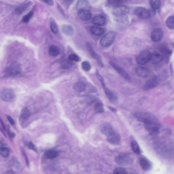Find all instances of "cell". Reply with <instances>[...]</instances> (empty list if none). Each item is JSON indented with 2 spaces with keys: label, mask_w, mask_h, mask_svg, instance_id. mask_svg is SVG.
<instances>
[{
  "label": "cell",
  "mask_w": 174,
  "mask_h": 174,
  "mask_svg": "<svg viewBox=\"0 0 174 174\" xmlns=\"http://www.w3.org/2000/svg\"><path fill=\"white\" fill-rule=\"evenodd\" d=\"M135 117L138 121L146 123L147 122L157 121L156 118L151 113L146 112H139L136 113Z\"/></svg>",
  "instance_id": "obj_1"
},
{
  "label": "cell",
  "mask_w": 174,
  "mask_h": 174,
  "mask_svg": "<svg viewBox=\"0 0 174 174\" xmlns=\"http://www.w3.org/2000/svg\"><path fill=\"white\" fill-rule=\"evenodd\" d=\"M116 34L113 32H109L101 39L100 44L102 47H108L113 43L115 39Z\"/></svg>",
  "instance_id": "obj_2"
},
{
  "label": "cell",
  "mask_w": 174,
  "mask_h": 174,
  "mask_svg": "<svg viewBox=\"0 0 174 174\" xmlns=\"http://www.w3.org/2000/svg\"><path fill=\"white\" fill-rule=\"evenodd\" d=\"M145 127L146 130L152 135H156L158 134L159 127L157 121L147 122L145 123Z\"/></svg>",
  "instance_id": "obj_3"
},
{
  "label": "cell",
  "mask_w": 174,
  "mask_h": 174,
  "mask_svg": "<svg viewBox=\"0 0 174 174\" xmlns=\"http://www.w3.org/2000/svg\"><path fill=\"white\" fill-rule=\"evenodd\" d=\"M151 53L149 51L142 52L136 58V62L140 65H145L150 61Z\"/></svg>",
  "instance_id": "obj_4"
},
{
  "label": "cell",
  "mask_w": 174,
  "mask_h": 174,
  "mask_svg": "<svg viewBox=\"0 0 174 174\" xmlns=\"http://www.w3.org/2000/svg\"><path fill=\"white\" fill-rule=\"evenodd\" d=\"M86 48H87V51L89 53V54L91 55V56L93 57L96 61H97L98 65L101 67H103V63L102 61L101 57H100L99 55L95 52L92 45L89 43H86Z\"/></svg>",
  "instance_id": "obj_5"
},
{
  "label": "cell",
  "mask_w": 174,
  "mask_h": 174,
  "mask_svg": "<svg viewBox=\"0 0 174 174\" xmlns=\"http://www.w3.org/2000/svg\"><path fill=\"white\" fill-rule=\"evenodd\" d=\"M1 98L4 101L11 102L15 99L14 92L10 89H5L1 93Z\"/></svg>",
  "instance_id": "obj_6"
},
{
  "label": "cell",
  "mask_w": 174,
  "mask_h": 174,
  "mask_svg": "<svg viewBox=\"0 0 174 174\" xmlns=\"http://www.w3.org/2000/svg\"><path fill=\"white\" fill-rule=\"evenodd\" d=\"M134 14L138 17L142 19H148L151 16L150 12L146 8L138 7L134 10Z\"/></svg>",
  "instance_id": "obj_7"
},
{
  "label": "cell",
  "mask_w": 174,
  "mask_h": 174,
  "mask_svg": "<svg viewBox=\"0 0 174 174\" xmlns=\"http://www.w3.org/2000/svg\"><path fill=\"white\" fill-rule=\"evenodd\" d=\"M110 64H111V66L113 67V69H115L116 71H117L119 74L121 75L122 77H123L127 81H130L131 79H130L129 75L128 74V73L123 68H122L121 67H120L119 65H118L117 64L113 63V62H111Z\"/></svg>",
  "instance_id": "obj_8"
},
{
  "label": "cell",
  "mask_w": 174,
  "mask_h": 174,
  "mask_svg": "<svg viewBox=\"0 0 174 174\" xmlns=\"http://www.w3.org/2000/svg\"><path fill=\"white\" fill-rule=\"evenodd\" d=\"M129 11V8L125 6H119L116 7L113 11V13L116 16H125Z\"/></svg>",
  "instance_id": "obj_9"
},
{
  "label": "cell",
  "mask_w": 174,
  "mask_h": 174,
  "mask_svg": "<svg viewBox=\"0 0 174 174\" xmlns=\"http://www.w3.org/2000/svg\"><path fill=\"white\" fill-rule=\"evenodd\" d=\"M107 141L109 144L113 145H117L121 142V138L119 134L115 132H113L111 134L107 136Z\"/></svg>",
  "instance_id": "obj_10"
},
{
  "label": "cell",
  "mask_w": 174,
  "mask_h": 174,
  "mask_svg": "<svg viewBox=\"0 0 174 174\" xmlns=\"http://www.w3.org/2000/svg\"><path fill=\"white\" fill-rule=\"evenodd\" d=\"M163 32L160 29H156L152 31L151 35V39L154 42H158L162 39Z\"/></svg>",
  "instance_id": "obj_11"
},
{
  "label": "cell",
  "mask_w": 174,
  "mask_h": 174,
  "mask_svg": "<svg viewBox=\"0 0 174 174\" xmlns=\"http://www.w3.org/2000/svg\"><path fill=\"white\" fill-rule=\"evenodd\" d=\"M100 129L101 132L107 136L115 132L111 125H109V124L104 123L102 124L100 126Z\"/></svg>",
  "instance_id": "obj_12"
},
{
  "label": "cell",
  "mask_w": 174,
  "mask_h": 174,
  "mask_svg": "<svg viewBox=\"0 0 174 174\" xmlns=\"http://www.w3.org/2000/svg\"><path fill=\"white\" fill-rule=\"evenodd\" d=\"M78 16L81 20L87 21L91 19L92 14L90 10H81L78 11Z\"/></svg>",
  "instance_id": "obj_13"
},
{
  "label": "cell",
  "mask_w": 174,
  "mask_h": 174,
  "mask_svg": "<svg viewBox=\"0 0 174 174\" xmlns=\"http://www.w3.org/2000/svg\"><path fill=\"white\" fill-rule=\"evenodd\" d=\"M158 84V78L156 77H154L146 82V84L144 86V89L146 90L152 89L157 86Z\"/></svg>",
  "instance_id": "obj_14"
},
{
  "label": "cell",
  "mask_w": 174,
  "mask_h": 174,
  "mask_svg": "<svg viewBox=\"0 0 174 174\" xmlns=\"http://www.w3.org/2000/svg\"><path fill=\"white\" fill-rule=\"evenodd\" d=\"M162 58L163 57L161 53L158 52H155L154 53H151L150 61L153 64H157L162 61Z\"/></svg>",
  "instance_id": "obj_15"
},
{
  "label": "cell",
  "mask_w": 174,
  "mask_h": 174,
  "mask_svg": "<svg viewBox=\"0 0 174 174\" xmlns=\"http://www.w3.org/2000/svg\"><path fill=\"white\" fill-rule=\"evenodd\" d=\"M115 161L117 164L121 166H124L128 163V157L125 154H120L115 158Z\"/></svg>",
  "instance_id": "obj_16"
},
{
  "label": "cell",
  "mask_w": 174,
  "mask_h": 174,
  "mask_svg": "<svg viewBox=\"0 0 174 174\" xmlns=\"http://www.w3.org/2000/svg\"><path fill=\"white\" fill-rule=\"evenodd\" d=\"M90 6L87 0H79L77 4V8L78 11L81 10H89Z\"/></svg>",
  "instance_id": "obj_17"
},
{
  "label": "cell",
  "mask_w": 174,
  "mask_h": 174,
  "mask_svg": "<svg viewBox=\"0 0 174 174\" xmlns=\"http://www.w3.org/2000/svg\"><path fill=\"white\" fill-rule=\"evenodd\" d=\"M92 22L95 26H101L105 24L106 19L103 15H97L93 18Z\"/></svg>",
  "instance_id": "obj_18"
},
{
  "label": "cell",
  "mask_w": 174,
  "mask_h": 174,
  "mask_svg": "<svg viewBox=\"0 0 174 174\" xmlns=\"http://www.w3.org/2000/svg\"><path fill=\"white\" fill-rule=\"evenodd\" d=\"M90 32L92 34H93L94 35L99 36V35H101L104 33L105 32V29L100 26H95L91 27L90 28Z\"/></svg>",
  "instance_id": "obj_19"
},
{
  "label": "cell",
  "mask_w": 174,
  "mask_h": 174,
  "mask_svg": "<svg viewBox=\"0 0 174 174\" xmlns=\"http://www.w3.org/2000/svg\"><path fill=\"white\" fill-rule=\"evenodd\" d=\"M136 72L138 75L143 77H148L150 74V70L145 67H139L136 69Z\"/></svg>",
  "instance_id": "obj_20"
},
{
  "label": "cell",
  "mask_w": 174,
  "mask_h": 174,
  "mask_svg": "<svg viewBox=\"0 0 174 174\" xmlns=\"http://www.w3.org/2000/svg\"><path fill=\"white\" fill-rule=\"evenodd\" d=\"M8 73L11 75H15L20 73V67L19 65L14 64L8 69Z\"/></svg>",
  "instance_id": "obj_21"
},
{
  "label": "cell",
  "mask_w": 174,
  "mask_h": 174,
  "mask_svg": "<svg viewBox=\"0 0 174 174\" xmlns=\"http://www.w3.org/2000/svg\"><path fill=\"white\" fill-rule=\"evenodd\" d=\"M86 86L83 82H77L73 86V89L78 93H81L85 91Z\"/></svg>",
  "instance_id": "obj_22"
},
{
  "label": "cell",
  "mask_w": 174,
  "mask_h": 174,
  "mask_svg": "<svg viewBox=\"0 0 174 174\" xmlns=\"http://www.w3.org/2000/svg\"><path fill=\"white\" fill-rule=\"evenodd\" d=\"M62 31L67 36H72L74 33V28L69 25H64L62 26Z\"/></svg>",
  "instance_id": "obj_23"
},
{
  "label": "cell",
  "mask_w": 174,
  "mask_h": 174,
  "mask_svg": "<svg viewBox=\"0 0 174 174\" xmlns=\"http://www.w3.org/2000/svg\"><path fill=\"white\" fill-rule=\"evenodd\" d=\"M104 92L106 96L108 97V98L111 101H116L117 100V96L115 94V93H113L112 91L109 90V89L106 88V87L103 88Z\"/></svg>",
  "instance_id": "obj_24"
},
{
  "label": "cell",
  "mask_w": 174,
  "mask_h": 174,
  "mask_svg": "<svg viewBox=\"0 0 174 174\" xmlns=\"http://www.w3.org/2000/svg\"><path fill=\"white\" fill-rule=\"evenodd\" d=\"M141 166L144 170H148L150 168V162L146 158L141 157L140 159Z\"/></svg>",
  "instance_id": "obj_25"
},
{
  "label": "cell",
  "mask_w": 174,
  "mask_h": 174,
  "mask_svg": "<svg viewBox=\"0 0 174 174\" xmlns=\"http://www.w3.org/2000/svg\"><path fill=\"white\" fill-rule=\"evenodd\" d=\"M49 54L52 57H56L60 54L59 47L56 45H52L49 49Z\"/></svg>",
  "instance_id": "obj_26"
},
{
  "label": "cell",
  "mask_w": 174,
  "mask_h": 174,
  "mask_svg": "<svg viewBox=\"0 0 174 174\" xmlns=\"http://www.w3.org/2000/svg\"><path fill=\"white\" fill-rule=\"evenodd\" d=\"M58 155V152L55 150H49L45 153V156L48 159H53L57 157Z\"/></svg>",
  "instance_id": "obj_27"
},
{
  "label": "cell",
  "mask_w": 174,
  "mask_h": 174,
  "mask_svg": "<svg viewBox=\"0 0 174 174\" xmlns=\"http://www.w3.org/2000/svg\"><path fill=\"white\" fill-rule=\"evenodd\" d=\"M30 3H26V4H24L21 6H19L17 8L15 9L14 12L16 14H22V13L26 10L28 7L30 5Z\"/></svg>",
  "instance_id": "obj_28"
},
{
  "label": "cell",
  "mask_w": 174,
  "mask_h": 174,
  "mask_svg": "<svg viewBox=\"0 0 174 174\" xmlns=\"http://www.w3.org/2000/svg\"><path fill=\"white\" fill-rule=\"evenodd\" d=\"M72 65V63L69 60L65 59L61 62V66L62 68L64 69H69Z\"/></svg>",
  "instance_id": "obj_29"
},
{
  "label": "cell",
  "mask_w": 174,
  "mask_h": 174,
  "mask_svg": "<svg viewBox=\"0 0 174 174\" xmlns=\"http://www.w3.org/2000/svg\"><path fill=\"white\" fill-rule=\"evenodd\" d=\"M150 4L152 9L154 11H155L156 10H159L161 6V2L160 0H155V1H153L151 0L150 1Z\"/></svg>",
  "instance_id": "obj_30"
},
{
  "label": "cell",
  "mask_w": 174,
  "mask_h": 174,
  "mask_svg": "<svg viewBox=\"0 0 174 174\" xmlns=\"http://www.w3.org/2000/svg\"><path fill=\"white\" fill-rule=\"evenodd\" d=\"M122 2V0H107V5L110 7H117L120 5Z\"/></svg>",
  "instance_id": "obj_31"
},
{
  "label": "cell",
  "mask_w": 174,
  "mask_h": 174,
  "mask_svg": "<svg viewBox=\"0 0 174 174\" xmlns=\"http://www.w3.org/2000/svg\"><path fill=\"white\" fill-rule=\"evenodd\" d=\"M166 26L170 29H174V16L168 17L166 20Z\"/></svg>",
  "instance_id": "obj_32"
},
{
  "label": "cell",
  "mask_w": 174,
  "mask_h": 174,
  "mask_svg": "<svg viewBox=\"0 0 174 174\" xmlns=\"http://www.w3.org/2000/svg\"><path fill=\"white\" fill-rule=\"evenodd\" d=\"M131 146H132V149L134 153L136 154H140L141 151H140V147H139L137 142L134 141H132L131 144Z\"/></svg>",
  "instance_id": "obj_33"
},
{
  "label": "cell",
  "mask_w": 174,
  "mask_h": 174,
  "mask_svg": "<svg viewBox=\"0 0 174 174\" xmlns=\"http://www.w3.org/2000/svg\"><path fill=\"white\" fill-rule=\"evenodd\" d=\"M95 111L96 113H103L104 110L102 103H98L96 104L95 106Z\"/></svg>",
  "instance_id": "obj_34"
},
{
  "label": "cell",
  "mask_w": 174,
  "mask_h": 174,
  "mask_svg": "<svg viewBox=\"0 0 174 174\" xmlns=\"http://www.w3.org/2000/svg\"><path fill=\"white\" fill-rule=\"evenodd\" d=\"M10 152L8 148L5 147L0 148V155L4 157H7L9 155Z\"/></svg>",
  "instance_id": "obj_35"
},
{
  "label": "cell",
  "mask_w": 174,
  "mask_h": 174,
  "mask_svg": "<svg viewBox=\"0 0 174 174\" xmlns=\"http://www.w3.org/2000/svg\"><path fill=\"white\" fill-rule=\"evenodd\" d=\"M50 28H51V30L52 32L55 34H57L58 33L59 30H58V28L57 26V24L55 22H51V24H50Z\"/></svg>",
  "instance_id": "obj_36"
},
{
  "label": "cell",
  "mask_w": 174,
  "mask_h": 174,
  "mask_svg": "<svg viewBox=\"0 0 174 174\" xmlns=\"http://www.w3.org/2000/svg\"><path fill=\"white\" fill-rule=\"evenodd\" d=\"M30 115V111L28 108L26 107L22 109L21 113V117L23 119H26Z\"/></svg>",
  "instance_id": "obj_37"
},
{
  "label": "cell",
  "mask_w": 174,
  "mask_h": 174,
  "mask_svg": "<svg viewBox=\"0 0 174 174\" xmlns=\"http://www.w3.org/2000/svg\"><path fill=\"white\" fill-rule=\"evenodd\" d=\"M82 68L86 71H89L91 68V65L90 63L88 61H84L81 63Z\"/></svg>",
  "instance_id": "obj_38"
},
{
  "label": "cell",
  "mask_w": 174,
  "mask_h": 174,
  "mask_svg": "<svg viewBox=\"0 0 174 174\" xmlns=\"http://www.w3.org/2000/svg\"><path fill=\"white\" fill-rule=\"evenodd\" d=\"M113 174H127L125 169L122 168H118L113 171Z\"/></svg>",
  "instance_id": "obj_39"
},
{
  "label": "cell",
  "mask_w": 174,
  "mask_h": 174,
  "mask_svg": "<svg viewBox=\"0 0 174 174\" xmlns=\"http://www.w3.org/2000/svg\"><path fill=\"white\" fill-rule=\"evenodd\" d=\"M68 58L70 61H73V62H79L81 60L80 58L77 55L74 54H72L69 55Z\"/></svg>",
  "instance_id": "obj_40"
},
{
  "label": "cell",
  "mask_w": 174,
  "mask_h": 174,
  "mask_svg": "<svg viewBox=\"0 0 174 174\" xmlns=\"http://www.w3.org/2000/svg\"><path fill=\"white\" fill-rule=\"evenodd\" d=\"M33 15V11H30L29 13L28 14H26V15H24L23 18H22V21L24 22H28L30 20L31 18L32 17Z\"/></svg>",
  "instance_id": "obj_41"
},
{
  "label": "cell",
  "mask_w": 174,
  "mask_h": 174,
  "mask_svg": "<svg viewBox=\"0 0 174 174\" xmlns=\"http://www.w3.org/2000/svg\"><path fill=\"white\" fill-rule=\"evenodd\" d=\"M96 75H97V77H98V79H99V81L101 83V85L102 86V87L104 88L105 87V83H104V79H103V77H101V75L99 74V73L97 72L96 73Z\"/></svg>",
  "instance_id": "obj_42"
},
{
  "label": "cell",
  "mask_w": 174,
  "mask_h": 174,
  "mask_svg": "<svg viewBox=\"0 0 174 174\" xmlns=\"http://www.w3.org/2000/svg\"><path fill=\"white\" fill-rule=\"evenodd\" d=\"M28 147L29 149H30L31 150H34L35 151H36V149L35 148L34 144H33L32 142H29L28 144Z\"/></svg>",
  "instance_id": "obj_43"
},
{
  "label": "cell",
  "mask_w": 174,
  "mask_h": 174,
  "mask_svg": "<svg viewBox=\"0 0 174 174\" xmlns=\"http://www.w3.org/2000/svg\"><path fill=\"white\" fill-rule=\"evenodd\" d=\"M45 3H46L47 4H48L50 6H53L54 5V1L53 0H43Z\"/></svg>",
  "instance_id": "obj_44"
},
{
  "label": "cell",
  "mask_w": 174,
  "mask_h": 174,
  "mask_svg": "<svg viewBox=\"0 0 174 174\" xmlns=\"http://www.w3.org/2000/svg\"><path fill=\"white\" fill-rule=\"evenodd\" d=\"M7 119H8V121H9L11 125H14L15 122H14V120L12 119V118L8 116H7Z\"/></svg>",
  "instance_id": "obj_45"
},
{
  "label": "cell",
  "mask_w": 174,
  "mask_h": 174,
  "mask_svg": "<svg viewBox=\"0 0 174 174\" xmlns=\"http://www.w3.org/2000/svg\"><path fill=\"white\" fill-rule=\"evenodd\" d=\"M109 109L111 110V111H113V112H116L117 111V110L115 109H114L113 107H109Z\"/></svg>",
  "instance_id": "obj_46"
},
{
  "label": "cell",
  "mask_w": 174,
  "mask_h": 174,
  "mask_svg": "<svg viewBox=\"0 0 174 174\" xmlns=\"http://www.w3.org/2000/svg\"><path fill=\"white\" fill-rule=\"evenodd\" d=\"M0 122H1V124H2V126L3 127V128H4V129H5V125H4V123L2 122V120H1V118H0Z\"/></svg>",
  "instance_id": "obj_47"
},
{
  "label": "cell",
  "mask_w": 174,
  "mask_h": 174,
  "mask_svg": "<svg viewBox=\"0 0 174 174\" xmlns=\"http://www.w3.org/2000/svg\"><path fill=\"white\" fill-rule=\"evenodd\" d=\"M65 1L66 2H70V1H71V0H65Z\"/></svg>",
  "instance_id": "obj_48"
}]
</instances>
